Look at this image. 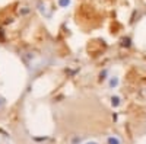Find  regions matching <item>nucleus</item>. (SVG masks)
<instances>
[{"mask_svg":"<svg viewBox=\"0 0 146 144\" xmlns=\"http://www.w3.org/2000/svg\"><path fill=\"white\" fill-rule=\"evenodd\" d=\"M130 44H131L130 38H123V39H121V45H123V47H130Z\"/></svg>","mask_w":146,"mask_h":144,"instance_id":"obj_3","label":"nucleus"},{"mask_svg":"<svg viewBox=\"0 0 146 144\" xmlns=\"http://www.w3.org/2000/svg\"><path fill=\"white\" fill-rule=\"evenodd\" d=\"M118 85V79L117 77H113L111 80H110V86H111V87H115Z\"/></svg>","mask_w":146,"mask_h":144,"instance_id":"obj_5","label":"nucleus"},{"mask_svg":"<svg viewBox=\"0 0 146 144\" xmlns=\"http://www.w3.org/2000/svg\"><path fill=\"white\" fill-rule=\"evenodd\" d=\"M2 105H3V99H2V98H0V106H2Z\"/></svg>","mask_w":146,"mask_h":144,"instance_id":"obj_9","label":"nucleus"},{"mask_svg":"<svg viewBox=\"0 0 146 144\" xmlns=\"http://www.w3.org/2000/svg\"><path fill=\"white\" fill-rule=\"evenodd\" d=\"M105 77H107V70H104V71H102V73L100 74V80H104Z\"/></svg>","mask_w":146,"mask_h":144,"instance_id":"obj_7","label":"nucleus"},{"mask_svg":"<svg viewBox=\"0 0 146 144\" xmlns=\"http://www.w3.org/2000/svg\"><path fill=\"white\" fill-rule=\"evenodd\" d=\"M108 144H120V141H118V138H115V137H110V138H108Z\"/></svg>","mask_w":146,"mask_h":144,"instance_id":"obj_6","label":"nucleus"},{"mask_svg":"<svg viewBox=\"0 0 146 144\" xmlns=\"http://www.w3.org/2000/svg\"><path fill=\"white\" fill-rule=\"evenodd\" d=\"M38 9H40L41 13H42V15H45L47 18H50V16H51V15H50V12H47V9H45V6H44L42 3H38Z\"/></svg>","mask_w":146,"mask_h":144,"instance_id":"obj_1","label":"nucleus"},{"mask_svg":"<svg viewBox=\"0 0 146 144\" xmlns=\"http://www.w3.org/2000/svg\"><path fill=\"white\" fill-rule=\"evenodd\" d=\"M58 5L62 7H67L70 5V0H58Z\"/></svg>","mask_w":146,"mask_h":144,"instance_id":"obj_4","label":"nucleus"},{"mask_svg":"<svg viewBox=\"0 0 146 144\" xmlns=\"http://www.w3.org/2000/svg\"><path fill=\"white\" fill-rule=\"evenodd\" d=\"M86 144H96L95 141H89V143H86Z\"/></svg>","mask_w":146,"mask_h":144,"instance_id":"obj_10","label":"nucleus"},{"mask_svg":"<svg viewBox=\"0 0 146 144\" xmlns=\"http://www.w3.org/2000/svg\"><path fill=\"white\" fill-rule=\"evenodd\" d=\"M111 105L113 106H118L120 105V98H118V96H113V98H111Z\"/></svg>","mask_w":146,"mask_h":144,"instance_id":"obj_2","label":"nucleus"},{"mask_svg":"<svg viewBox=\"0 0 146 144\" xmlns=\"http://www.w3.org/2000/svg\"><path fill=\"white\" fill-rule=\"evenodd\" d=\"M78 143H80V138H75V140H73V144H78Z\"/></svg>","mask_w":146,"mask_h":144,"instance_id":"obj_8","label":"nucleus"}]
</instances>
